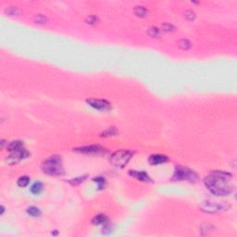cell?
Wrapping results in <instances>:
<instances>
[{
  "instance_id": "1",
  "label": "cell",
  "mask_w": 237,
  "mask_h": 237,
  "mask_svg": "<svg viewBox=\"0 0 237 237\" xmlns=\"http://www.w3.org/2000/svg\"><path fill=\"white\" fill-rule=\"evenodd\" d=\"M207 188L216 196H228L233 191L232 175L220 170L213 171L205 178Z\"/></svg>"
},
{
  "instance_id": "13",
  "label": "cell",
  "mask_w": 237,
  "mask_h": 237,
  "mask_svg": "<svg viewBox=\"0 0 237 237\" xmlns=\"http://www.w3.org/2000/svg\"><path fill=\"white\" fill-rule=\"evenodd\" d=\"M29 182H30V178L28 176H21V177L19 178L17 184L20 187H25V186L28 185Z\"/></svg>"
},
{
  "instance_id": "15",
  "label": "cell",
  "mask_w": 237,
  "mask_h": 237,
  "mask_svg": "<svg viewBox=\"0 0 237 237\" xmlns=\"http://www.w3.org/2000/svg\"><path fill=\"white\" fill-rule=\"evenodd\" d=\"M27 213L33 217H38V216H40L41 211L35 207H30L27 208Z\"/></svg>"
},
{
  "instance_id": "19",
  "label": "cell",
  "mask_w": 237,
  "mask_h": 237,
  "mask_svg": "<svg viewBox=\"0 0 237 237\" xmlns=\"http://www.w3.org/2000/svg\"><path fill=\"white\" fill-rule=\"evenodd\" d=\"M6 13L10 16H13L19 13V10L16 7H8V8H6Z\"/></svg>"
},
{
  "instance_id": "8",
  "label": "cell",
  "mask_w": 237,
  "mask_h": 237,
  "mask_svg": "<svg viewBox=\"0 0 237 237\" xmlns=\"http://www.w3.org/2000/svg\"><path fill=\"white\" fill-rule=\"evenodd\" d=\"M168 160V158L164 155H153L149 158V162L152 165H158L165 163Z\"/></svg>"
},
{
  "instance_id": "17",
  "label": "cell",
  "mask_w": 237,
  "mask_h": 237,
  "mask_svg": "<svg viewBox=\"0 0 237 237\" xmlns=\"http://www.w3.org/2000/svg\"><path fill=\"white\" fill-rule=\"evenodd\" d=\"M178 44H179V46L182 49H184V50H187V49H189L191 47V43L188 40H186V39L180 40Z\"/></svg>"
},
{
  "instance_id": "6",
  "label": "cell",
  "mask_w": 237,
  "mask_h": 237,
  "mask_svg": "<svg viewBox=\"0 0 237 237\" xmlns=\"http://www.w3.org/2000/svg\"><path fill=\"white\" fill-rule=\"evenodd\" d=\"M87 103L98 110H107L110 109V103L102 99H88Z\"/></svg>"
},
{
  "instance_id": "11",
  "label": "cell",
  "mask_w": 237,
  "mask_h": 237,
  "mask_svg": "<svg viewBox=\"0 0 237 237\" xmlns=\"http://www.w3.org/2000/svg\"><path fill=\"white\" fill-rule=\"evenodd\" d=\"M106 220H107V218L105 216V215L100 214V215H98V216H95V217L93 219L92 222H93L94 225H100V224H104V223H106Z\"/></svg>"
},
{
  "instance_id": "9",
  "label": "cell",
  "mask_w": 237,
  "mask_h": 237,
  "mask_svg": "<svg viewBox=\"0 0 237 237\" xmlns=\"http://www.w3.org/2000/svg\"><path fill=\"white\" fill-rule=\"evenodd\" d=\"M130 175H132L133 177L140 180V181H143V182H148L150 180L149 176L144 171H135V170H131L130 171Z\"/></svg>"
},
{
  "instance_id": "10",
  "label": "cell",
  "mask_w": 237,
  "mask_h": 237,
  "mask_svg": "<svg viewBox=\"0 0 237 237\" xmlns=\"http://www.w3.org/2000/svg\"><path fill=\"white\" fill-rule=\"evenodd\" d=\"M21 148H23V143L21 141H20V140H17V141L10 143L8 146V151H10V152L17 151V150H20Z\"/></svg>"
},
{
  "instance_id": "20",
  "label": "cell",
  "mask_w": 237,
  "mask_h": 237,
  "mask_svg": "<svg viewBox=\"0 0 237 237\" xmlns=\"http://www.w3.org/2000/svg\"><path fill=\"white\" fill-rule=\"evenodd\" d=\"M34 20L37 23H46V18L45 16H43L41 14H38L34 17Z\"/></svg>"
},
{
  "instance_id": "12",
  "label": "cell",
  "mask_w": 237,
  "mask_h": 237,
  "mask_svg": "<svg viewBox=\"0 0 237 237\" xmlns=\"http://www.w3.org/2000/svg\"><path fill=\"white\" fill-rule=\"evenodd\" d=\"M203 208H206V210L208 211V212H215V211H218V210L222 209V207L220 206V205H217V204H215V205L207 204L206 207H204Z\"/></svg>"
},
{
  "instance_id": "18",
  "label": "cell",
  "mask_w": 237,
  "mask_h": 237,
  "mask_svg": "<svg viewBox=\"0 0 237 237\" xmlns=\"http://www.w3.org/2000/svg\"><path fill=\"white\" fill-rule=\"evenodd\" d=\"M147 34L150 35V36H152V37H158L160 35V32L158 28L156 27H151L148 31H147Z\"/></svg>"
},
{
  "instance_id": "21",
  "label": "cell",
  "mask_w": 237,
  "mask_h": 237,
  "mask_svg": "<svg viewBox=\"0 0 237 237\" xmlns=\"http://www.w3.org/2000/svg\"><path fill=\"white\" fill-rule=\"evenodd\" d=\"M185 17H186L188 20H194V19L196 18V13H195V12H193L192 10H187V11L185 12Z\"/></svg>"
},
{
  "instance_id": "7",
  "label": "cell",
  "mask_w": 237,
  "mask_h": 237,
  "mask_svg": "<svg viewBox=\"0 0 237 237\" xmlns=\"http://www.w3.org/2000/svg\"><path fill=\"white\" fill-rule=\"evenodd\" d=\"M75 150L78 152L85 153V154H95L98 153L102 150V147L98 146H82V147H77Z\"/></svg>"
},
{
  "instance_id": "14",
  "label": "cell",
  "mask_w": 237,
  "mask_h": 237,
  "mask_svg": "<svg viewBox=\"0 0 237 237\" xmlns=\"http://www.w3.org/2000/svg\"><path fill=\"white\" fill-rule=\"evenodd\" d=\"M43 189V184H41L40 182H34V184L32 185L31 187V191L33 194L36 195V194H39Z\"/></svg>"
},
{
  "instance_id": "25",
  "label": "cell",
  "mask_w": 237,
  "mask_h": 237,
  "mask_svg": "<svg viewBox=\"0 0 237 237\" xmlns=\"http://www.w3.org/2000/svg\"><path fill=\"white\" fill-rule=\"evenodd\" d=\"M88 21H89L88 23H94L95 21V18L94 17H89L88 18Z\"/></svg>"
},
{
  "instance_id": "2",
  "label": "cell",
  "mask_w": 237,
  "mask_h": 237,
  "mask_svg": "<svg viewBox=\"0 0 237 237\" xmlns=\"http://www.w3.org/2000/svg\"><path fill=\"white\" fill-rule=\"evenodd\" d=\"M45 173L52 176L61 175L63 173V166L59 156H52L42 163L41 166Z\"/></svg>"
},
{
  "instance_id": "24",
  "label": "cell",
  "mask_w": 237,
  "mask_h": 237,
  "mask_svg": "<svg viewBox=\"0 0 237 237\" xmlns=\"http://www.w3.org/2000/svg\"><path fill=\"white\" fill-rule=\"evenodd\" d=\"M94 181H95L96 182H98L99 186H101V187H103L104 184H105V180H104L103 178H101V177H98L96 179H94Z\"/></svg>"
},
{
  "instance_id": "23",
  "label": "cell",
  "mask_w": 237,
  "mask_h": 237,
  "mask_svg": "<svg viewBox=\"0 0 237 237\" xmlns=\"http://www.w3.org/2000/svg\"><path fill=\"white\" fill-rule=\"evenodd\" d=\"M83 180H84L83 177H79V178H76V179H75V181H74V180H73V181H70V182H71V184H72L73 185H76V184H80L81 182H82Z\"/></svg>"
},
{
  "instance_id": "16",
  "label": "cell",
  "mask_w": 237,
  "mask_h": 237,
  "mask_svg": "<svg viewBox=\"0 0 237 237\" xmlns=\"http://www.w3.org/2000/svg\"><path fill=\"white\" fill-rule=\"evenodd\" d=\"M134 13L139 17H145L147 14V10L144 7H136L134 9Z\"/></svg>"
},
{
  "instance_id": "5",
  "label": "cell",
  "mask_w": 237,
  "mask_h": 237,
  "mask_svg": "<svg viewBox=\"0 0 237 237\" xmlns=\"http://www.w3.org/2000/svg\"><path fill=\"white\" fill-rule=\"evenodd\" d=\"M28 156H29V152L26 151L24 148H21L20 150H17V151L11 152V154L7 158L6 160L8 164H16L20 162V160L26 158Z\"/></svg>"
},
{
  "instance_id": "4",
  "label": "cell",
  "mask_w": 237,
  "mask_h": 237,
  "mask_svg": "<svg viewBox=\"0 0 237 237\" xmlns=\"http://www.w3.org/2000/svg\"><path fill=\"white\" fill-rule=\"evenodd\" d=\"M174 180H188L190 182L197 181V175L193 170L185 168V167H177L175 169V172L173 175Z\"/></svg>"
},
{
  "instance_id": "3",
  "label": "cell",
  "mask_w": 237,
  "mask_h": 237,
  "mask_svg": "<svg viewBox=\"0 0 237 237\" xmlns=\"http://www.w3.org/2000/svg\"><path fill=\"white\" fill-rule=\"evenodd\" d=\"M132 158V153L129 151H118L110 158V162L116 168H123Z\"/></svg>"
},
{
  "instance_id": "22",
  "label": "cell",
  "mask_w": 237,
  "mask_h": 237,
  "mask_svg": "<svg viewBox=\"0 0 237 237\" xmlns=\"http://www.w3.org/2000/svg\"><path fill=\"white\" fill-rule=\"evenodd\" d=\"M162 28H163L164 31H166V32H170V31H173V30H174V27H173V26H172L171 24H168V23L162 25Z\"/></svg>"
}]
</instances>
